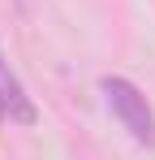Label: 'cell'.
I'll return each mask as SVG.
<instances>
[{
    "instance_id": "obj_1",
    "label": "cell",
    "mask_w": 155,
    "mask_h": 160,
    "mask_svg": "<svg viewBox=\"0 0 155 160\" xmlns=\"http://www.w3.org/2000/svg\"><path fill=\"white\" fill-rule=\"evenodd\" d=\"M99 91H103V100H108V108H112V117L121 121V130L138 147H155V112L147 104V95L129 78H103Z\"/></svg>"
},
{
    "instance_id": "obj_2",
    "label": "cell",
    "mask_w": 155,
    "mask_h": 160,
    "mask_svg": "<svg viewBox=\"0 0 155 160\" xmlns=\"http://www.w3.org/2000/svg\"><path fill=\"white\" fill-rule=\"evenodd\" d=\"M35 100L26 95V87L17 82V74L4 65L0 56V121H17V126H35Z\"/></svg>"
}]
</instances>
